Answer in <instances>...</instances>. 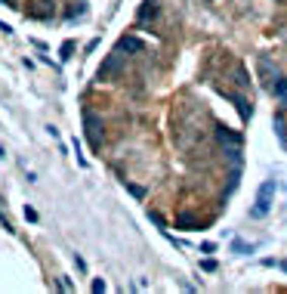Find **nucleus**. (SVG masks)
<instances>
[{
	"label": "nucleus",
	"mask_w": 287,
	"mask_h": 294,
	"mask_svg": "<svg viewBox=\"0 0 287 294\" xmlns=\"http://www.w3.org/2000/svg\"><path fill=\"white\" fill-rule=\"evenodd\" d=\"M176 226L179 229H198V220L188 217V214H182V217H176Z\"/></svg>",
	"instance_id": "0eeeda50"
},
{
	"label": "nucleus",
	"mask_w": 287,
	"mask_h": 294,
	"mask_svg": "<svg viewBox=\"0 0 287 294\" xmlns=\"http://www.w3.org/2000/svg\"><path fill=\"white\" fill-rule=\"evenodd\" d=\"M124 53H142L145 50V44L139 41V38H120V44H117Z\"/></svg>",
	"instance_id": "20e7f679"
},
{
	"label": "nucleus",
	"mask_w": 287,
	"mask_h": 294,
	"mask_svg": "<svg viewBox=\"0 0 287 294\" xmlns=\"http://www.w3.org/2000/svg\"><path fill=\"white\" fill-rule=\"evenodd\" d=\"M84 124H87V133H90V142H93V145H96V149H99V145H102V133H99V121H96V118H93V115L87 112V115H84Z\"/></svg>",
	"instance_id": "7ed1b4c3"
},
{
	"label": "nucleus",
	"mask_w": 287,
	"mask_h": 294,
	"mask_svg": "<svg viewBox=\"0 0 287 294\" xmlns=\"http://www.w3.org/2000/svg\"><path fill=\"white\" fill-rule=\"evenodd\" d=\"M272 90H275V96H278V99H281V102H284V105H287V81H284V78H278V81H275V87H272Z\"/></svg>",
	"instance_id": "6e6552de"
},
{
	"label": "nucleus",
	"mask_w": 287,
	"mask_h": 294,
	"mask_svg": "<svg viewBox=\"0 0 287 294\" xmlns=\"http://www.w3.org/2000/svg\"><path fill=\"white\" fill-rule=\"evenodd\" d=\"M235 78H238V84H241V87H250V78H247V71H244L241 65L235 68Z\"/></svg>",
	"instance_id": "1a4fd4ad"
},
{
	"label": "nucleus",
	"mask_w": 287,
	"mask_h": 294,
	"mask_svg": "<svg viewBox=\"0 0 287 294\" xmlns=\"http://www.w3.org/2000/svg\"><path fill=\"white\" fill-rule=\"evenodd\" d=\"M148 16H154V4H145V10L139 13V19H148Z\"/></svg>",
	"instance_id": "9b49d317"
},
{
	"label": "nucleus",
	"mask_w": 287,
	"mask_h": 294,
	"mask_svg": "<svg viewBox=\"0 0 287 294\" xmlns=\"http://www.w3.org/2000/svg\"><path fill=\"white\" fill-rule=\"evenodd\" d=\"M229 99H235V105H238L241 118H250V108H247V102H244V96H238V93H229Z\"/></svg>",
	"instance_id": "423d86ee"
},
{
	"label": "nucleus",
	"mask_w": 287,
	"mask_h": 294,
	"mask_svg": "<svg viewBox=\"0 0 287 294\" xmlns=\"http://www.w3.org/2000/svg\"><path fill=\"white\" fill-rule=\"evenodd\" d=\"M117 68H120V56H108V59L102 62V68H99V78H108V75H114Z\"/></svg>",
	"instance_id": "39448f33"
},
{
	"label": "nucleus",
	"mask_w": 287,
	"mask_h": 294,
	"mask_svg": "<svg viewBox=\"0 0 287 294\" xmlns=\"http://www.w3.org/2000/svg\"><path fill=\"white\" fill-rule=\"evenodd\" d=\"M0 31H4V34H13V28H10V25H4V22H0Z\"/></svg>",
	"instance_id": "f8f14e48"
},
{
	"label": "nucleus",
	"mask_w": 287,
	"mask_h": 294,
	"mask_svg": "<svg viewBox=\"0 0 287 294\" xmlns=\"http://www.w3.org/2000/svg\"><path fill=\"white\" fill-rule=\"evenodd\" d=\"M7 4H10V7H16V0H7Z\"/></svg>",
	"instance_id": "ddd939ff"
},
{
	"label": "nucleus",
	"mask_w": 287,
	"mask_h": 294,
	"mask_svg": "<svg viewBox=\"0 0 287 294\" xmlns=\"http://www.w3.org/2000/svg\"><path fill=\"white\" fill-rule=\"evenodd\" d=\"M216 136H219L222 145H229V155L238 161V155H241V136L235 130H229V127H216Z\"/></svg>",
	"instance_id": "f03ea898"
},
{
	"label": "nucleus",
	"mask_w": 287,
	"mask_h": 294,
	"mask_svg": "<svg viewBox=\"0 0 287 294\" xmlns=\"http://www.w3.org/2000/svg\"><path fill=\"white\" fill-rule=\"evenodd\" d=\"M272 198H275V180H266L260 192H257V208H253V217H266L272 211Z\"/></svg>",
	"instance_id": "f257e3e1"
},
{
	"label": "nucleus",
	"mask_w": 287,
	"mask_h": 294,
	"mask_svg": "<svg viewBox=\"0 0 287 294\" xmlns=\"http://www.w3.org/2000/svg\"><path fill=\"white\" fill-rule=\"evenodd\" d=\"M275 130H278V136H281V142L287 145V130H284V118H281V115L275 118Z\"/></svg>",
	"instance_id": "9d476101"
}]
</instances>
